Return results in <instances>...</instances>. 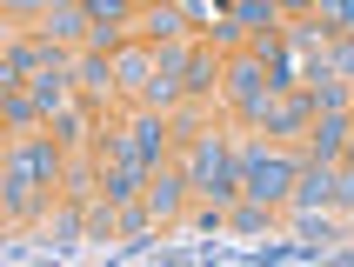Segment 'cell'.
Returning a JSON list of instances; mask_svg holds the SVG:
<instances>
[{
    "instance_id": "cell-1",
    "label": "cell",
    "mask_w": 354,
    "mask_h": 267,
    "mask_svg": "<svg viewBox=\"0 0 354 267\" xmlns=\"http://www.w3.org/2000/svg\"><path fill=\"white\" fill-rule=\"evenodd\" d=\"M281 181H288V167H254V194H281Z\"/></svg>"
}]
</instances>
